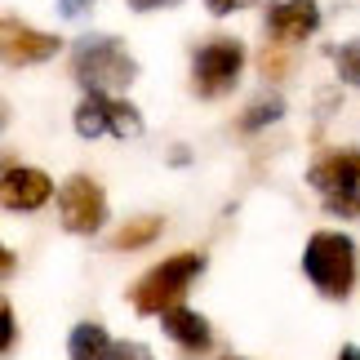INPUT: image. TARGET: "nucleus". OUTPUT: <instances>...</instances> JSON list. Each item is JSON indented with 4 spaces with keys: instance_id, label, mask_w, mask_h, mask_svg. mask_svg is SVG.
<instances>
[{
    "instance_id": "nucleus-1",
    "label": "nucleus",
    "mask_w": 360,
    "mask_h": 360,
    "mask_svg": "<svg viewBox=\"0 0 360 360\" xmlns=\"http://www.w3.org/2000/svg\"><path fill=\"white\" fill-rule=\"evenodd\" d=\"M72 72L89 94H116L124 85H134L138 63L116 36H85L72 53Z\"/></svg>"
},
{
    "instance_id": "nucleus-2",
    "label": "nucleus",
    "mask_w": 360,
    "mask_h": 360,
    "mask_svg": "<svg viewBox=\"0 0 360 360\" xmlns=\"http://www.w3.org/2000/svg\"><path fill=\"white\" fill-rule=\"evenodd\" d=\"M302 271L325 298H347L356 289V245L342 231H316L302 249Z\"/></svg>"
},
{
    "instance_id": "nucleus-3",
    "label": "nucleus",
    "mask_w": 360,
    "mask_h": 360,
    "mask_svg": "<svg viewBox=\"0 0 360 360\" xmlns=\"http://www.w3.org/2000/svg\"><path fill=\"white\" fill-rule=\"evenodd\" d=\"M205 271V258L200 254H174L156 262L143 281L129 289V302L138 316H160L165 307H174V302H183V294L191 289V281Z\"/></svg>"
},
{
    "instance_id": "nucleus-4",
    "label": "nucleus",
    "mask_w": 360,
    "mask_h": 360,
    "mask_svg": "<svg viewBox=\"0 0 360 360\" xmlns=\"http://www.w3.org/2000/svg\"><path fill=\"white\" fill-rule=\"evenodd\" d=\"M245 72V45L231 36H218L210 45L196 49V63H191V85H196L200 98H218V94L236 89V80Z\"/></svg>"
},
{
    "instance_id": "nucleus-5",
    "label": "nucleus",
    "mask_w": 360,
    "mask_h": 360,
    "mask_svg": "<svg viewBox=\"0 0 360 360\" xmlns=\"http://www.w3.org/2000/svg\"><path fill=\"white\" fill-rule=\"evenodd\" d=\"M58 214H63V227L72 231V236H94V231H103V223H107L103 187L94 183V178H85V174L67 178L63 191H58Z\"/></svg>"
},
{
    "instance_id": "nucleus-6",
    "label": "nucleus",
    "mask_w": 360,
    "mask_h": 360,
    "mask_svg": "<svg viewBox=\"0 0 360 360\" xmlns=\"http://www.w3.org/2000/svg\"><path fill=\"white\" fill-rule=\"evenodd\" d=\"M63 49V40L53 32H36L22 18H0V63L5 67H36L49 63Z\"/></svg>"
},
{
    "instance_id": "nucleus-7",
    "label": "nucleus",
    "mask_w": 360,
    "mask_h": 360,
    "mask_svg": "<svg viewBox=\"0 0 360 360\" xmlns=\"http://www.w3.org/2000/svg\"><path fill=\"white\" fill-rule=\"evenodd\" d=\"M0 165H5V169H0V210L32 214V210L53 200V178L49 174L13 165V160H0Z\"/></svg>"
},
{
    "instance_id": "nucleus-8",
    "label": "nucleus",
    "mask_w": 360,
    "mask_h": 360,
    "mask_svg": "<svg viewBox=\"0 0 360 360\" xmlns=\"http://www.w3.org/2000/svg\"><path fill=\"white\" fill-rule=\"evenodd\" d=\"M316 27H321V5L316 0H281V5L267 9V32L281 45H298Z\"/></svg>"
},
{
    "instance_id": "nucleus-9",
    "label": "nucleus",
    "mask_w": 360,
    "mask_h": 360,
    "mask_svg": "<svg viewBox=\"0 0 360 360\" xmlns=\"http://www.w3.org/2000/svg\"><path fill=\"white\" fill-rule=\"evenodd\" d=\"M311 187H321L325 196L334 191H360V151H329L311 165Z\"/></svg>"
},
{
    "instance_id": "nucleus-10",
    "label": "nucleus",
    "mask_w": 360,
    "mask_h": 360,
    "mask_svg": "<svg viewBox=\"0 0 360 360\" xmlns=\"http://www.w3.org/2000/svg\"><path fill=\"white\" fill-rule=\"evenodd\" d=\"M160 316H165L169 338H174L187 356H200V352L214 347V329H210V321H205L200 311H191V307H183V302H174V307H165Z\"/></svg>"
},
{
    "instance_id": "nucleus-11",
    "label": "nucleus",
    "mask_w": 360,
    "mask_h": 360,
    "mask_svg": "<svg viewBox=\"0 0 360 360\" xmlns=\"http://www.w3.org/2000/svg\"><path fill=\"white\" fill-rule=\"evenodd\" d=\"M67 352H72V360H107V352H112V334H107L98 321H85V325L72 329Z\"/></svg>"
},
{
    "instance_id": "nucleus-12",
    "label": "nucleus",
    "mask_w": 360,
    "mask_h": 360,
    "mask_svg": "<svg viewBox=\"0 0 360 360\" xmlns=\"http://www.w3.org/2000/svg\"><path fill=\"white\" fill-rule=\"evenodd\" d=\"M165 231V223L156 214H143V218H129V223H124L116 236H112V245L116 249H143V245H151Z\"/></svg>"
},
{
    "instance_id": "nucleus-13",
    "label": "nucleus",
    "mask_w": 360,
    "mask_h": 360,
    "mask_svg": "<svg viewBox=\"0 0 360 360\" xmlns=\"http://www.w3.org/2000/svg\"><path fill=\"white\" fill-rule=\"evenodd\" d=\"M76 134L80 138L107 134V94H89V98L76 107Z\"/></svg>"
},
{
    "instance_id": "nucleus-14",
    "label": "nucleus",
    "mask_w": 360,
    "mask_h": 360,
    "mask_svg": "<svg viewBox=\"0 0 360 360\" xmlns=\"http://www.w3.org/2000/svg\"><path fill=\"white\" fill-rule=\"evenodd\" d=\"M107 134H116V138H138V134H143V116H138V107L120 103V98H107Z\"/></svg>"
},
{
    "instance_id": "nucleus-15",
    "label": "nucleus",
    "mask_w": 360,
    "mask_h": 360,
    "mask_svg": "<svg viewBox=\"0 0 360 360\" xmlns=\"http://www.w3.org/2000/svg\"><path fill=\"white\" fill-rule=\"evenodd\" d=\"M281 116H285V103H281V98H262V103H254V107L245 112L240 129H245V134H258L262 124H271V120H281Z\"/></svg>"
},
{
    "instance_id": "nucleus-16",
    "label": "nucleus",
    "mask_w": 360,
    "mask_h": 360,
    "mask_svg": "<svg viewBox=\"0 0 360 360\" xmlns=\"http://www.w3.org/2000/svg\"><path fill=\"white\" fill-rule=\"evenodd\" d=\"M334 67H338V76L347 80V85L360 89V40H352V45H338V49H334Z\"/></svg>"
},
{
    "instance_id": "nucleus-17",
    "label": "nucleus",
    "mask_w": 360,
    "mask_h": 360,
    "mask_svg": "<svg viewBox=\"0 0 360 360\" xmlns=\"http://www.w3.org/2000/svg\"><path fill=\"white\" fill-rule=\"evenodd\" d=\"M329 214H342V218H360V191H334L325 200Z\"/></svg>"
},
{
    "instance_id": "nucleus-18",
    "label": "nucleus",
    "mask_w": 360,
    "mask_h": 360,
    "mask_svg": "<svg viewBox=\"0 0 360 360\" xmlns=\"http://www.w3.org/2000/svg\"><path fill=\"white\" fill-rule=\"evenodd\" d=\"M13 342H18V321H13V307L0 298V356H5Z\"/></svg>"
},
{
    "instance_id": "nucleus-19",
    "label": "nucleus",
    "mask_w": 360,
    "mask_h": 360,
    "mask_svg": "<svg viewBox=\"0 0 360 360\" xmlns=\"http://www.w3.org/2000/svg\"><path fill=\"white\" fill-rule=\"evenodd\" d=\"M258 67H262V76H267V80H281V76L289 72V63H285V53H281V49H267Z\"/></svg>"
},
{
    "instance_id": "nucleus-20",
    "label": "nucleus",
    "mask_w": 360,
    "mask_h": 360,
    "mask_svg": "<svg viewBox=\"0 0 360 360\" xmlns=\"http://www.w3.org/2000/svg\"><path fill=\"white\" fill-rule=\"evenodd\" d=\"M107 360H151V352L143 347V342H112Z\"/></svg>"
},
{
    "instance_id": "nucleus-21",
    "label": "nucleus",
    "mask_w": 360,
    "mask_h": 360,
    "mask_svg": "<svg viewBox=\"0 0 360 360\" xmlns=\"http://www.w3.org/2000/svg\"><path fill=\"white\" fill-rule=\"evenodd\" d=\"M205 5H210L214 13H236V9H249L254 0H205Z\"/></svg>"
},
{
    "instance_id": "nucleus-22",
    "label": "nucleus",
    "mask_w": 360,
    "mask_h": 360,
    "mask_svg": "<svg viewBox=\"0 0 360 360\" xmlns=\"http://www.w3.org/2000/svg\"><path fill=\"white\" fill-rule=\"evenodd\" d=\"M85 9H94V0H58V13H67V18H80Z\"/></svg>"
},
{
    "instance_id": "nucleus-23",
    "label": "nucleus",
    "mask_w": 360,
    "mask_h": 360,
    "mask_svg": "<svg viewBox=\"0 0 360 360\" xmlns=\"http://www.w3.org/2000/svg\"><path fill=\"white\" fill-rule=\"evenodd\" d=\"M134 9H165V5H178V0H129Z\"/></svg>"
},
{
    "instance_id": "nucleus-24",
    "label": "nucleus",
    "mask_w": 360,
    "mask_h": 360,
    "mask_svg": "<svg viewBox=\"0 0 360 360\" xmlns=\"http://www.w3.org/2000/svg\"><path fill=\"white\" fill-rule=\"evenodd\" d=\"M9 271H13V254H9L5 245H0V276H9Z\"/></svg>"
},
{
    "instance_id": "nucleus-25",
    "label": "nucleus",
    "mask_w": 360,
    "mask_h": 360,
    "mask_svg": "<svg viewBox=\"0 0 360 360\" xmlns=\"http://www.w3.org/2000/svg\"><path fill=\"white\" fill-rule=\"evenodd\" d=\"M338 360H360V347H352V342H347V347L338 352Z\"/></svg>"
},
{
    "instance_id": "nucleus-26",
    "label": "nucleus",
    "mask_w": 360,
    "mask_h": 360,
    "mask_svg": "<svg viewBox=\"0 0 360 360\" xmlns=\"http://www.w3.org/2000/svg\"><path fill=\"white\" fill-rule=\"evenodd\" d=\"M0 129H5V103H0Z\"/></svg>"
},
{
    "instance_id": "nucleus-27",
    "label": "nucleus",
    "mask_w": 360,
    "mask_h": 360,
    "mask_svg": "<svg viewBox=\"0 0 360 360\" xmlns=\"http://www.w3.org/2000/svg\"><path fill=\"white\" fill-rule=\"evenodd\" d=\"M223 360H240V356H223Z\"/></svg>"
}]
</instances>
